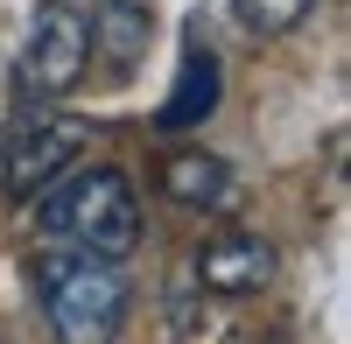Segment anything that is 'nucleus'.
Returning a JSON list of instances; mask_svg holds the SVG:
<instances>
[{"label": "nucleus", "mask_w": 351, "mask_h": 344, "mask_svg": "<svg viewBox=\"0 0 351 344\" xmlns=\"http://www.w3.org/2000/svg\"><path fill=\"white\" fill-rule=\"evenodd\" d=\"M28 204H36V225L49 246H77L99 260H127L141 246V197L120 169H77V176L36 190Z\"/></svg>", "instance_id": "1"}, {"label": "nucleus", "mask_w": 351, "mask_h": 344, "mask_svg": "<svg viewBox=\"0 0 351 344\" xmlns=\"http://www.w3.org/2000/svg\"><path fill=\"white\" fill-rule=\"evenodd\" d=\"M36 295H43L49 330L71 337V344H99V337L120 330V317H127L120 260H99V253H77V246L36 253Z\"/></svg>", "instance_id": "2"}, {"label": "nucleus", "mask_w": 351, "mask_h": 344, "mask_svg": "<svg viewBox=\"0 0 351 344\" xmlns=\"http://www.w3.org/2000/svg\"><path fill=\"white\" fill-rule=\"evenodd\" d=\"M77 155H84V120H71V112H28L14 127V140L0 134V190H8L14 204H28V197L49 190Z\"/></svg>", "instance_id": "3"}, {"label": "nucleus", "mask_w": 351, "mask_h": 344, "mask_svg": "<svg viewBox=\"0 0 351 344\" xmlns=\"http://www.w3.org/2000/svg\"><path fill=\"white\" fill-rule=\"evenodd\" d=\"M84 71H92V14H77L71 0H49L36 14V28H28V49H21V92L64 99Z\"/></svg>", "instance_id": "4"}, {"label": "nucleus", "mask_w": 351, "mask_h": 344, "mask_svg": "<svg viewBox=\"0 0 351 344\" xmlns=\"http://www.w3.org/2000/svg\"><path fill=\"white\" fill-rule=\"evenodd\" d=\"M197 281L218 302H253L274 281V246L260 232H211L197 246Z\"/></svg>", "instance_id": "5"}, {"label": "nucleus", "mask_w": 351, "mask_h": 344, "mask_svg": "<svg viewBox=\"0 0 351 344\" xmlns=\"http://www.w3.org/2000/svg\"><path fill=\"white\" fill-rule=\"evenodd\" d=\"M162 190H169V204H183V211H204V218H225V211H239V176H232V162L218 155H204V148H176L162 162Z\"/></svg>", "instance_id": "6"}, {"label": "nucleus", "mask_w": 351, "mask_h": 344, "mask_svg": "<svg viewBox=\"0 0 351 344\" xmlns=\"http://www.w3.org/2000/svg\"><path fill=\"white\" fill-rule=\"evenodd\" d=\"M218 92H225L218 56L190 36V42H183V64H176V92H169V106H162V134L204 127V120H211V106H218Z\"/></svg>", "instance_id": "7"}, {"label": "nucleus", "mask_w": 351, "mask_h": 344, "mask_svg": "<svg viewBox=\"0 0 351 344\" xmlns=\"http://www.w3.org/2000/svg\"><path fill=\"white\" fill-rule=\"evenodd\" d=\"M99 42L112 56V71H127L134 56H141V42H148V14L127 8V0H112L106 14H92V56H99Z\"/></svg>", "instance_id": "8"}, {"label": "nucleus", "mask_w": 351, "mask_h": 344, "mask_svg": "<svg viewBox=\"0 0 351 344\" xmlns=\"http://www.w3.org/2000/svg\"><path fill=\"white\" fill-rule=\"evenodd\" d=\"M316 0H232V14H239L246 36H288V28H302V14Z\"/></svg>", "instance_id": "9"}]
</instances>
